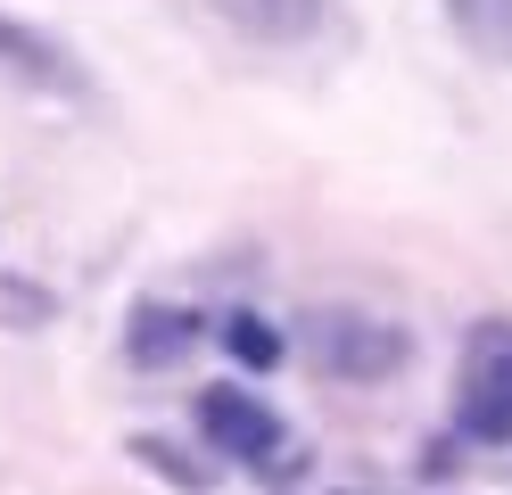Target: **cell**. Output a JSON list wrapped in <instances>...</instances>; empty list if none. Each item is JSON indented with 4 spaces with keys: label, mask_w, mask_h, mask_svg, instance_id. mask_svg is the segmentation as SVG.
<instances>
[{
    "label": "cell",
    "mask_w": 512,
    "mask_h": 495,
    "mask_svg": "<svg viewBox=\"0 0 512 495\" xmlns=\"http://www.w3.org/2000/svg\"><path fill=\"white\" fill-rule=\"evenodd\" d=\"M306 355H314V372L323 380H397L405 363H413V339L397 322H380V314H356V306H331V314H314L306 322Z\"/></svg>",
    "instance_id": "6da1fadb"
},
{
    "label": "cell",
    "mask_w": 512,
    "mask_h": 495,
    "mask_svg": "<svg viewBox=\"0 0 512 495\" xmlns=\"http://www.w3.org/2000/svg\"><path fill=\"white\" fill-rule=\"evenodd\" d=\"M455 429L479 446H512V322H479L463 339V372H455Z\"/></svg>",
    "instance_id": "7a4b0ae2"
},
{
    "label": "cell",
    "mask_w": 512,
    "mask_h": 495,
    "mask_svg": "<svg viewBox=\"0 0 512 495\" xmlns=\"http://www.w3.org/2000/svg\"><path fill=\"white\" fill-rule=\"evenodd\" d=\"M199 438L223 446L232 462H265V454H281V421L240 388H207L199 396Z\"/></svg>",
    "instance_id": "3957f363"
},
{
    "label": "cell",
    "mask_w": 512,
    "mask_h": 495,
    "mask_svg": "<svg viewBox=\"0 0 512 495\" xmlns=\"http://www.w3.org/2000/svg\"><path fill=\"white\" fill-rule=\"evenodd\" d=\"M207 9L240 33V42H314L331 25V0H207Z\"/></svg>",
    "instance_id": "277c9868"
},
{
    "label": "cell",
    "mask_w": 512,
    "mask_h": 495,
    "mask_svg": "<svg viewBox=\"0 0 512 495\" xmlns=\"http://www.w3.org/2000/svg\"><path fill=\"white\" fill-rule=\"evenodd\" d=\"M0 66H9L17 83H34V91H58V99H83V66L50 42V33L34 25H17V17H0Z\"/></svg>",
    "instance_id": "5b68a950"
},
{
    "label": "cell",
    "mask_w": 512,
    "mask_h": 495,
    "mask_svg": "<svg viewBox=\"0 0 512 495\" xmlns=\"http://www.w3.org/2000/svg\"><path fill=\"white\" fill-rule=\"evenodd\" d=\"M446 25L479 66L512 75V0H446Z\"/></svg>",
    "instance_id": "8992f818"
},
{
    "label": "cell",
    "mask_w": 512,
    "mask_h": 495,
    "mask_svg": "<svg viewBox=\"0 0 512 495\" xmlns=\"http://www.w3.org/2000/svg\"><path fill=\"white\" fill-rule=\"evenodd\" d=\"M190 347H199V314L149 306V314L133 322V363H141V372H157V363H182Z\"/></svg>",
    "instance_id": "52a82bcc"
},
{
    "label": "cell",
    "mask_w": 512,
    "mask_h": 495,
    "mask_svg": "<svg viewBox=\"0 0 512 495\" xmlns=\"http://www.w3.org/2000/svg\"><path fill=\"white\" fill-rule=\"evenodd\" d=\"M223 347H232L240 363H256V372H265V363H281V330H273L265 314H232V322H223Z\"/></svg>",
    "instance_id": "ba28073f"
}]
</instances>
